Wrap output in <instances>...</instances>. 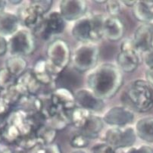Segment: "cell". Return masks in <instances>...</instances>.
Masks as SVG:
<instances>
[{"label":"cell","mask_w":153,"mask_h":153,"mask_svg":"<svg viewBox=\"0 0 153 153\" xmlns=\"http://www.w3.org/2000/svg\"><path fill=\"white\" fill-rule=\"evenodd\" d=\"M123 83V72L117 65L111 63L97 65L86 76L87 88L103 100L114 97Z\"/></svg>","instance_id":"obj_1"},{"label":"cell","mask_w":153,"mask_h":153,"mask_svg":"<svg viewBox=\"0 0 153 153\" xmlns=\"http://www.w3.org/2000/svg\"><path fill=\"white\" fill-rule=\"evenodd\" d=\"M122 100L133 111L147 112L153 108V86L143 79L135 80L124 93Z\"/></svg>","instance_id":"obj_2"},{"label":"cell","mask_w":153,"mask_h":153,"mask_svg":"<svg viewBox=\"0 0 153 153\" xmlns=\"http://www.w3.org/2000/svg\"><path fill=\"white\" fill-rule=\"evenodd\" d=\"M105 18L101 14H93L75 21L71 28L72 36L80 43L100 41L103 37Z\"/></svg>","instance_id":"obj_3"},{"label":"cell","mask_w":153,"mask_h":153,"mask_svg":"<svg viewBox=\"0 0 153 153\" xmlns=\"http://www.w3.org/2000/svg\"><path fill=\"white\" fill-rule=\"evenodd\" d=\"M52 5V1H30L21 8L19 21L33 34L39 33L44 23L45 15L49 12Z\"/></svg>","instance_id":"obj_4"},{"label":"cell","mask_w":153,"mask_h":153,"mask_svg":"<svg viewBox=\"0 0 153 153\" xmlns=\"http://www.w3.org/2000/svg\"><path fill=\"white\" fill-rule=\"evenodd\" d=\"M46 59L53 74L57 77L68 67L71 60L68 43L60 38L54 39L47 46Z\"/></svg>","instance_id":"obj_5"},{"label":"cell","mask_w":153,"mask_h":153,"mask_svg":"<svg viewBox=\"0 0 153 153\" xmlns=\"http://www.w3.org/2000/svg\"><path fill=\"white\" fill-rule=\"evenodd\" d=\"M99 59L100 49L96 43H81L72 54V67L80 74L90 72L97 66Z\"/></svg>","instance_id":"obj_6"},{"label":"cell","mask_w":153,"mask_h":153,"mask_svg":"<svg viewBox=\"0 0 153 153\" xmlns=\"http://www.w3.org/2000/svg\"><path fill=\"white\" fill-rule=\"evenodd\" d=\"M135 129L130 126L111 127L105 132L102 142H105L114 149H122L133 146L137 140Z\"/></svg>","instance_id":"obj_7"},{"label":"cell","mask_w":153,"mask_h":153,"mask_svg":"<svg viewBox=\"0 0 153 153\" xmlns=\"http://www.w3.org/2000/svg\"><path fill=\"white\" fill-rule=\"evenodd\" d=\"M36 43L33 33L27 29L18 30L9 39L8 49L12 56H27L36 50Z\"/></svg>","instance_id":"obj_8"},{"label":"cell","mask_w":153,"mask_h":153,"mask_svg":"<svg viewBox=\"0 0 153 153\" xmlns=\"http://www.w3.org/2000/svg\"><path fill=\"white\" fill-rule=\"evenodd\" d=\"M140 62V52L134 47L132 39H124L116 57V65L118 68L124 73H132L137 70Z\"/></svg>","instance_id":"obj_9"},{"label":"cell","mask_w":153,"mask_h":153,"mask_svg":"<svg viewBox=\"0 0 153 153\" xmlns=\"http://www.w3.org/2000/svg\"><path fill=\"white\" fill-rule=\"evenodd\" d=\"M103 121L111 127H126L134 122L135 113L125 105H117L109 108L102 117Z\"/></svg>","instance_id":"obj_10"},{"label":"cell","mask_w":153,"mask_h":153,"mask_svg":"<svg viewBox=\"0 0 153 153\" xmlns=\"http://www.w3.org/2000/svg\"><path fill=\"white\" fill-rule=\"evenodd\" d=\"M76 106L92 113L100 112L105 108V100L98 97L88 88H80L74 93Z\"/></svg>","instance_id":"obj_11"},{"label":"cell","mask_w":153,"mask_h":153,"mask_svg":"<svg viewBox=\"0 0 153 153\" xmlns=\"http://www.w3.org/2000/svg\"><path fill=\"white\" fill-rule=\"evenodd\" d=\"M134 47L140 53H146L153 49V24L139 25L132 38Z\"/></svg>","instance_id":"obj_12"},{"label":"cell","mask_w":153,"mask_h":153,"mask_svg":"<svg viewBox=\"0 0 153 153\" xmlns=\"http://www.w3.org/2000/svg\"><path fill=\"white\" fill-rule=\"evenodd\" d=\"M87 3L81 0H64L59 3V12L67 21H76L86 16Z\"/></svg>","instance_id":"obj_13"},{"label":"cell","mask_w":153,"mask_h":153,"mask_svg":"<svg viewBox=\"0 0 153 153\" xmlns=\"http://www.w3.org/2000/svg\"><path fill=\"white\" fill-rule=\"evenodd\" d=\"M65 28V20L59 12H52L46 15L44 23L39 33L41 37L45 40L61 34Z\"/></svg>","instance_id":"obj_14"},{"label":"cell","mask_w":153,"mask_h":153,"mask_svg":"<svg viewBox=\"0 0 153 153\" xmlns=\"http://www.w3.org/2000/svg\"><path fill=\"white\" fill-rule=\"evenodd\" d=\"M125 33V25L118 17H105L103 23V37L111 42L121 40Z\"/></svg>","instance_id":"obj_15"},{"label":"cell","mask_w":153,"mask_h":153,"mask_svg":"<svg viewBox=\"0 0 153 153\" xmlns=\"http://www.w3.org/2000/svg\"><path fill=\"white\" fill-rule=\"evenodd\" d=\"M17 89L23 95H36L42 85L38 82L32 71H27L19 76L16 82Z\"/></svg>","instance_id":"obj_16"},{"label":"cell","mask_w":153,"mask_h":153,"mask_svg":"<svg viewBox=\"0 0 153 153\" xmlns=\"http://www.w3.org/2000/svg\"><path fill=\"white\" fill-rule=\"evenodd\" d=\"M32 72L41 85L48 86L56 81V76L53 74L47 60L45 59L36 61L33 65Z\"/></svg>","instance_id":"obj_17"},{"label":"cell","mask_w":153,"mask_h":153,"mask_svg":"<svg viewBox=\"0 0 153 153\" xmlns=\"http://www.w3.org/2000/svg\"><path fill=\"white\" fill-rule=\"evenodd\" d=\"M103 127L104 121L102 117L92 113L83 127L79 130V132L82 133L89 140H93L99 137Z\"/></svg>","instance_id":"obj_18"},{"label":"cell","mask_w":153,"mask_h":153,"mask_svg":"<svg viewBox=\"0 0 153 153\" xmlns=\"http://www.w3.org/2000/svg\"><path fill=\"white\" fill-rule=\"evenodd\" d=\"M78 74L80 73L73 67L70 68L68 67L56 77L55 83L58 86L57 88H65L73 92L72 88H76L79 85L80 79Z\"/></svg>","instance_id":"obj_19"},{"label":"cell","mask_w":153,"mask_h":153,"mask_svg":"<svg viewBox=\"0 0 153 153\" xmlns=\"http://www.w3.org/2000/svg\"><path fill=\"white\" fill-rule=\"evenodd\" d=\"M132 12L135 19L142 24L151 23L153 21V1H137Z\"/></svg>","instance_id":"obj_20"},{"label":"cell","mask_w":153,"mask_h":153,"mask_svg":"<svg viewBox=\"0 0 153 153\" xmlns=\"http://www.w3.org/2000/svg\"><path fill=\"white\" fill-rule=\"evenodd\" d=\"M19 18L10 12L0 13V36H12L18 30Z\"/></svg>","instance_id":"obj_21"},{"label":"cell","mask_w":153,"mask_h":153,"mask_svg":"<svg viewBox=\"0 0 153 153\" xmlns=\"http://www.w3.org/2000/svg\"><path fill=\"white\" fill-rule=\"evenodd\" d=\"M134 129L137 137L140 140L153 143V117H144L137 120Z\"/></svg>","instance_id":"obj_22"},{"label":"cell","mask_w":153,"mask_h":153,"mask_svg":"<svg viewBox=\"0 0 153 153\" xmlns=\"http://www.w3.org/2000/svg\"><path fill=\"white\" fill-rule=\"evenodd\" d=\"M27 62L22 56H12L5 61V68L18 78L27 71Z\"/></svg>","instance_id":"obj_23"},{"label":"cell","mask_w":153,"mask_h":153,"mask_svg":"<svg viewBox=\"0 0 153 153\" xmlns=\"http://www.w3.org/2000/svg\"><path fill=\"white\" fill-rule=\"evenodd\" d=\"M56 134L57 130L46 124L39 126L35 130V135L39 146L54 143V140L56 138Z\"/></svg>","instance_id":"obj_24"},{"label":"cell","mask_w":153,"mask_h":153,"mask_svg":"<svg viewBox=\"0 0 153 153\" xmlns=\"http://www.w3.org/2000/svg\"><path fill=\"white\" fill-rule=\"evenodd\" d=\"M92 112L87 111L86 109L76 106L71 112V124H73L78 130H80L86 121L88 120L89 117Z\"/></svg>","instance_id":"obj_25"},{"label":"cell","mask_w":153,"mask_h":153,"mask_svg":"<svg viewBox=\"0 0 153 153\" xmlns=\"http://www.w3.org/2000/svg\"><path fill=\"white\" fill-rule=\"evenodd\" d=\"M22 96L23 95L20 93V91L17 89L16 86L15 85V86H12L9 88L3 90V93L1 94V99L8 105L16 106Z\"/></svg>","instance_id":"obj_26"},{"label":"cell","mask_w":153,"mask_h":153,"mask_svg":"<svg viewBox=\"0 0 153 153\" xmlns=\"http://www.w3.org/2000/svg\"><path fill=\"white\" fill-rule=\"evenodd\" d=\"M18 78L10 73L5 68L0 69V90H5L15 86Z\"/></svg>","instance_id":"obj_27"},{"label":"cell","mask_w":153,"mask_h":153,"mask_svg":"<svg viewBox=\"0 0 153 153\" xmlns=\"http://www.w3.org/2000/svg\"><path fill=\"white\" fill-rule=\"evenodd\" d=\"M90 140L80 132L74 134L70 140V146L75 149H83L88 146Z\"/></svg>","instance_id":"obj_28"},{"label":"cell","mask_w":153,"mask_h":153,"mask_svg":"<svg viewBox=\"0 0 153 153\" xmlns=\"http://www.w3.org/2000/svg\"><path fill=\"white\" fill-rule=\"evenodd\" d=\"M121 1L110 0L106 1L105 11L109 17H117L121 12Z\"/></svg>","instance_id":"obj_29"},{"label":"cell","mask_w":153,"mask_h":153,"mask_svg":"<svg viewBox=\"0 0 153 153\" xmlns=\"http://www.w3.org/2000/svg\"><path fill=\"white\" fill-rule=\"evenodd\" d=\"M116 153H153V148L149 145L133 146L129 148L117 149Z\"/></svg>","instance_id":"obj_30"},{"label":"cell","mask_w":153,"mask_h":153,"mask_svg":"<svg viewBox=\"0 0 153 153\" xmlns=\"http://www.w3.org/2000/svg\"><path fill=\"white\" fill-rule=\"evenodd\" d=\"M33 153H62L60 146L57 143L37 146L33 149Z\"/></svg>","instance_id":"obj_31"},{"label":"cell","mask_w":153,"mask_h":153,"mask_svg":"<svg viewBox=\"0 0 153 153\" xmlns=\"http://www.w3.org/2000/svg\"><path fill=\"white\" fill-rule=\"evenodd\" d=\"M117 150L105 142L96 143L90 149V153H116Z\"/></svg>","instance_id":"obj_32"},{"label":"cell","mask_w":153,"mask_h":153,"mask_svg":"<svg viewBox=\"0 0 153 153\" xmlns=\"http://www.w3.org/2000/svg\"><path fill=\"white\" fill-rule=\"evenodd\" d=\"M143 62L148 68H153V49L144 53Z\"/></svg>","instance_id":"obj_33"},{"label":"cell","mask_w":153,"mask_h":153,"mask_svg":"<svg viewBox=\"0 0 153 153\" xmlns=\"http://www.w3.org/2000/svg\"><path fill=\"white\" fill-rule=\"evenodd\" d=\"M11 106L8 105L6 102L0 98V118L5 117L9 112V109Z\"/></svg>","instance_id":"obj_34"},{"label":"cell","mask_w":153,"mask_h":153,"mask_svg":"<svg viewBox=\"0 0 153 153\" xmlns=\"http://www.w3.org/2000/svg\"><path fill=\"white\" fill-rule=\"evenodd\" d=\"M8 49V43L5 38L0 36V56H4Z\"/></svg>","instance_id":"obj_35"},{"label":"cell","mask_w":153,"mask_h":153,"mask_svg":"<svg viewBox=\"0 0 153 153\" xmlns=\"http://www.w3.org/2000/svg\"><path fill=\"white\" fill-rule=\"evenodd\" d=\"M146 80L153 86V68H148L146 71Z\"/></svg>","instance_id":"obj_36"},{"label":"cell","mask_w":153,"mask_h":153,"mask_svg":"<svg viewBox=\"0 0 153 153\" xmlns=\"http://www.w3.org/2000/svg\"><path fill=\"white\" fill-rule=\"evenodd\" d=\"M137 2V1H136V0H134V1H127V0H125V1H121V3L124 4L125 6L131 7V8H133V7L136 5Z\"/></svg>","instance_id":"obj_37"},{"label":"cell","mask_w":153,"mask_h":153,"mask_svg":"<svg viewBox=\"0 0 153 153\" xmlns=\"http://www.w3.org/2000/svg\"><path fill=\"white\" fill-rule=\"evenodd\" d=\"M0 153H15L14 152L13 150L12 149H10L9 147H5L3 149H2L0 151Z\"/></svg>","instance_id":"obj_38"},{"label":"cell","mask_w":153,"mask_h":153,"mask_svg":"<svg viewBox=\"0 0 153 153\" xmlns=\"http://www.w3.org/2000/svg\"><path fill=\"white\" fill-rule=\"evenodd\" d=\"M6 6V2L5 1H0V13H2Z\"/></svg>","instance_id":"obj_39"},{"label":"cell","mask_w":153,"mask_h":153,"mask_svg":"<svg viewBox=\"0 0 153 153\" xmlns=\"http://www.w3.org/2000/svg\"><path fill=\"white\" fill-rule=\"evenodd\" d=\"M71 153H88V152L83 149H75L74 151L71 152Z\"/></svg>","instance_id":"obj_40"},{"label":"cell","mask_w":153,"mask_h":153,"mask_svg":"<svg viewBox=\"0 0 153 153\" xmlns=\"http://www.w3.org/2000/svg\"><path fill=\"white\" fill-rule=\"evenodd\" d=\"M10 2L12 4H21L22 1H10Z\"/></svg>","instance_id":"obj_41"},{"label":"cell","mask_w":153,"mask_h":153,"mask_svg":"<svg viewBox=\"0 0 153 153\" xmlns=\"http://www.w3.org/2000/svg\"><path fill=\"white\" fill-rule=\"evenodd\" d=\"M16 153H27V152H26L25 151H20V152H16Z\"/></svg>","instance_id":"obj_42"},{"label":"cell","mask_w":153,"mask_h":153,"mask_svg":"<svg viewBox=\"0 0 153 153\" xmlns=\"http://www.w3.org/2000/svg\"><path fill=\"white\" fill-rule=\"evenodd\" d=\"M1 94H2V93H1V90H0V98H1Z\"/></svg>","instance_id":"obj_43"}]
</instances>
